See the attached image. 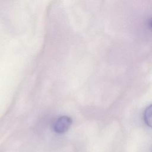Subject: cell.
I'll list each match as a JSON object with an SVG mask.
<instances>
[{"mask_svg":"<svg viewBox=\"0 0 152 152\" xmlns=\"http://www.w3.org/2000/svg\"><path fill=\"white\" fill-rule=\"evenodd\" d=\"M72 124V119L67 116L59 117L54 125V129L56 132L63 134L66 132Z\"/></svg>","mask_w":152,"mask_h":152,"instance_id":"6da1fadb","label":"cell"},{"mask_svg":"<svg viewBox=\"0 0 152 152\" xmlns=\"http://www.w3.org/2000/svg\"><path fill=\"white\" fill-rule=\"evenodd\" d=\"M144 121L147 125L151 126V106L150 105L145 109L144 113Z\"/></svg>","mask_w":152,"mask_h":152,"instance_id":"7a4b0ae2","label":"cell"}]
</instances>
